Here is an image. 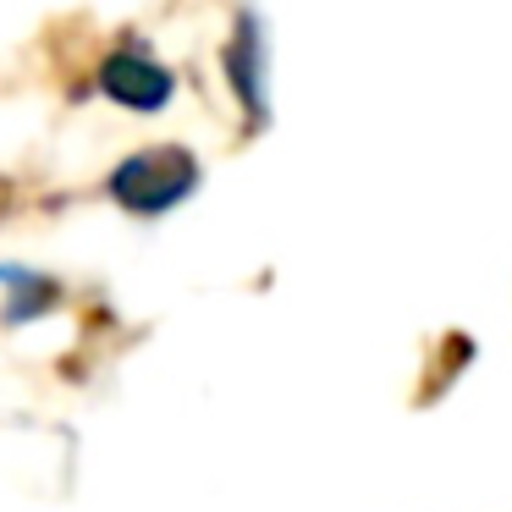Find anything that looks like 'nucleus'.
Here are the masks:
<instances>
[{"label": "nucleus", "mask_w": 512, "mask_h": 512, "mask_svg": "<svg viewBox=\"0 0 512 512\" xmlns=\"http://www.w3.org/2000/svg\"><path fill=\"white\" fill-rule=\"evenodd\" d=\"M193 188H199V160L177 144L144 149V155L122 160L111 177V199L133 215H160L171 204H182Z\"/></svg>", "instance_id": "nucleus-1"}, {"label": "nucleus", "mask_w": 512, "mask_h": 512, "mask_svg": "<svg viewBox=\"0 0 512 512\" xmlns=\"http://www.w3.org/2000/svg\"><path fill=\"white\" fill-rule=\"evenodd\" d=\"M100 83L111 100L133 105V111H160L171 100V72L160 61H149L144 50H116L100 67Z\"/></svg>", "instance_id": "nucleus-2"}, {"label": "nucleus", "mask_w": 512, "mask_h": 512, "mask_svg": "<svg viewBox=\"0 0 512 512\" xmlns=\"http://www.w3.org/2000/svg\"><path fill=\"white\" fill-rule=\"evenodd\" d=\"M226 72H232L237 94H243L248 116H254V127L265 122V45H259V23L254 17H243L232 34V45H226Z\"/></svg>", "instance_id": "nucleus-3"}, {"label": "nucleus", "mask_w": 512, "mask_h": 512, "mask_svg": "<svg viewBox=\"0 0 512 512\" xmlns=\"http://www.w3.org/2000/svg\"><path fill=\"white\" fill-rule=\"evenodd\" d=\"M17 287H23V298L12 303V320H28V314H39L50 298H56V287H50L45 276H28V270H17Z\"/></svg>", "instance_id": "nucleus-4"}]
</instances>
